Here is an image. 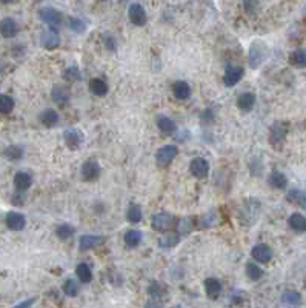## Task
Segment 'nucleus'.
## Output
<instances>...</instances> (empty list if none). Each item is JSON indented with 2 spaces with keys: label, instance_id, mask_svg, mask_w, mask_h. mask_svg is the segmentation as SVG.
Wrapping results in <instances>:
<instances>
[{
  "label": "nucleus",
  "instance_id": "f257e3e1",
  "mask_svg": "<svg viewBox=\"0 0 306 308\" xmlns=\"http://www.w3.org/2000/svg\"><path fill=\"white\" fill-rule=\"evenodd\" d=\"M268 54H270V49L263 42H254L249 46V53H248V62L249 67L252 70L260 68L262 63L268 59Z\"/></svg>",
  "mask_w": 306,
  "mask_h": 308
},
{
  "label": "nucleus",
  "instance_id": "f03ea898",
  "mask_svg": "<svg viewBox=\"0 0 306 308\" xmlns=\"http://www.w3.org/2000/svg\"><path fill=\"white\" fill-rule=\"evenodd\" d=\"M174 225H175V219L168 213H157L151 219L152 230L159 231V233H167V231L174 228Z\"/></svg>",
  "mask_w": 306,
  "mask_h": 308
},
{
  "label": "nucleus",
  "instance_id": "7ed1b4c3",
  "mask_svg": "<svg viewBox=\"0 0 306 308\" xmlns=\"http://www.w3.org/2000/svg\"><path fill=\"white\" fill-rule=\"evenodd\" d=\"M288 136V125L283 122H275L271 128V145L275 150H280L285 144Z\"/></svg>",
  "mask_w": 306,
  "mask_h": 308
},
{
  "label": "nucleus",
  "instance_id": "20e7f679",
  "mask_svg": "<svg viewBox=\"0 0 306 308\" xmlns=\"http://www.w3.org/2000/svg\"><path fill=\"white\" fill-rule=\"evenodd\" d=\"M40 43L46 49H56L60 45V36L56 27H48L40 34Z\"/></svg>",
  "mask_w": 306,
  "mask_h": 308
},
{
  "label": "nucleus",
  "instance_id": "39448f33",
  "mask_svg": "<svg viewBox=\"0 0 306 308\" xmlns=\"http://www.w3.org/2000/svg\"><path fill=\"white\" fill-rule=\"evenodd\" d=\"M175 156H177V147L175 145H165L157 151L156 162H157L159 166L165 168V166H170L172 163Z\"/></svg>",
  "mask_w": 306,
  "mask_h": 308
},
{
  "label": "nucleus",
  "instance_id": "423d86ee",
  "mask_svg": "<svg viewBox=\"0 0 306 308\" xmlns=\"http://www.w3.org/2000/svg\"><path fill=\"white\" fill-rule=\"evenodd\" d=\"M245 70L238 67V65H226L225 68V74H223V83L226 86H234L236 83H238L241 79H243Z\"/></svg>",
  "mask_w": 306,
  "mask_h": 308
},
{
  "label": "nucleus",
  "instance_id": "0eeeda50",
  "mask_svg": "<svg viewBox=\"0 0 306 308\" xmlns=\"http://www.w3.org/2000/svg\"><path fill=\"white\" fill-rule=\"evenodd\" d=\"M189 173L196 179H205L209 174V163L203 157H196L189 163Z\"/></svg>",
  "mask_w": 306,
  "mask_h": 308
},
{
  "label": "nucleus",
  "instance_id": "6e6552de",
  "mask_svg": "<svg viewBox=\"0 0 306 308\" xmlns=\"http://www.w3.org/2000/svg\"><path fill=\"white\" fill-rule=\"evenodd\" d=\"M80 173L85 182H94L100 177V165L96 160H86L82 165Z\"/></svg>",
  "mask_w": 306,
  "mask_h": 308
},
{
  "label": "nucleus",
  "instance_id": "1a4fd4ad",
  "mask_svg": "<svg viewBox=\"0 0 306 308\" xmlns=\"http://www.w3.org/2000/svg\"><path fill=\"white\" fill-rule=\"evenodd\" d=\"M63 139H65V144L69 150H79L83 144V134L77 128H68L63 133Z\"/></svg>",
  "mask_w": 306,
  "mask_h": 308
},
{
  "label": "nucleus",
  "instance_id": "9d476101",
  "mask_svg": "<svg viewBox=\"0 0 306 308\" xmlns=\"http://www.w3.org/2000/svg\"><path fill=\"white\" fill-rule=\"evenodd\" d=\"M39 16L40 19L49 25V27H59V25L63 22V16H62V12L56 8H42L40 12H39Z\"/></svg>",
  "mask_w": 306,
  "mask_h": 308
},
{
  "label": "nucleus",
  "instance_id": "9b49d317",
  "mask_svg": "<svg viewBox=\"0 0 306 308\" xmlns=\"http://www.w3.org/2000/svg\"><path fill=\"white\" fill-rule=\"evenodd\" d=\"M128 17L130 20L136 25V27H143V25L148 22V16L145 8L140 3H133L128 9Z\"/></svg>",
  "mask_w": 306,
  "mask_h": 308
},
{
  "label": "nucleus",
  "instance_id": "f8f14e48",
  "mask_svg": "<svg viewBox=\"0 0 306 308\" xmlns=\"http://www.w3.org/2000/svg\"><path fill=\"white\" fill-rule=\"evenodd\" d=\"M251 256H252V259L257 261L259 264H268L272 259V250L270 245H266V243H259V245L252 248Z\"/></svg>",
  "mask_w": 306,
  "mask_h": 308
},
{
  "label": "nucleus",
  "instance_id": "ddd939ff",
  "mask_svg": "<svg viewBox=\"0 0 306 308\" xmlns=\"http://www.w3.org/2000/svg\"><path fill=\"white\" fill-rule=\"evenodd\" d=\"M5 222L11 231H22L25 228V225H27V217L19 211H9L6 214Z\"/></svg>",
  "mask_w": 306,
  "mask_h": 308
},
{
  "label": "nucleus",
  "instance_id": "4468645a",
  "mask_svg": "<svg viewBox=\"0 0 306 308\" xmlns=\"http://www.w3.org/2000/svg\"><path fill=\"white\" fill-rule=\"evenodd\" d=\"M103 243V237L94 236V234H83L79 239V248L80 251H91Z\"/></svg>",
  "mask_w": 306,
  "mask_h": 308
},
{
  "label": "nucleus",
  "instance_id": "2eb2a0df",
  "mask_svg": "<svg viewBox=\"0 0 306 308\" xmlns=\"http://www.w3.org/2000/svg\"><path fill=\"white\" fill-rule=\"evenodd\" d=\"M17 33H19V23L14 19L11 17L2 19V22H0V34H2V37L12 38L17 36Z\"/></svg>",
  "mask_w": 306,
  "mask_h": 308
},
{
  "label": "nucleus",
  "instance_id": "dca6fc26",
  "mask_svg": "<svg viewBox=\"0 0 306 308\" xmlns=\"http://www.w3.org/2000/svg\"><path fill=\"white\" fill-rule=\"evenodd\" d=\"M222 282L219 279H215V277H208L205 280V291H206V296L212 301L215 299H219L220 298V294H222Z\"/></svg>",
  "mask_w": 306,
  "mask_h": 308
},
{
  "label": "nucleus",
  "instance_id": "f3484780",
  "mask_svg": "<svg viewBox=\"0 0 306 308\" xmlns=\"http://www.w3.org/2000/svg\"><path fill=\"white\" fill-rule=\"evenodd\" d=\"M148 293H149V296L154 299L156 302H160V301H165L168 296V290L167 287H165L163 284H160V282L157 280H152L149 287H148Z\"/></svg>",
  "mask_w": 306,
  "mask_h": 308
},
{
  "label": "nucleus",
  "instance_id": "a211bd4d",
  "mask_svg": "<svg viewBox=\"0 0 306 308\" xmlns=\"http://www.w3.org/2000/svg\"><path fill=\"white\" fill-rule=\"evenodd\" d=\"M256 105V94L251 93V91H246V93H241L238 97H237V108L240 111H251Z\"/></svg>",
  "mask_w": 306,
  "mask_h": 308
},
{
  "label": "nucleus",
  "instance_id": "6ab92c4d",
  "mask_svg": "<svg viewBox=\"0 0 306 308\" xmlns=\"http://www.w3.org/2000/svg\"><path fill=\"white\" fill-rule=\"evenodd\" d=\"M39 120H40V123H42L43 126H46V128H53V126H56V125L59 123L60 116H59V113H57L56 110L48 108V110H45V111L40 113Z\"/></svg>",
  "mask_w": 306,
  "mask_h": 308
},
{
  "label": "nucleus",
  "instance_id": "aec40b11",
  "mask_svg": "<svg viewBox=\"0 0 306 308\" xmlns=\"http://www.w3.org/2000/svg\"><path fill=\"white\" fill-rule=\"evenodd\" d=\"M69 91L67 88H63L60 85L54 86L53 88V91H51V99L54 100V104L60 105V107H65L68 105V102H69Z\"/></svg>",
  "mask_w": 306,
  "mask_h": 308
},
{
  "label": "nucleus",
  "instance_id": "412c9836",
  "mask_svg": "<svg viewBox=\"0 0 306 308\" xmlns=\"http://www.w3.org/2000/svg\"><path fill=\"white\" fill-rule=\"evenodd\" d=\"M89 91L94 96L103 97L108 94V83L103 79H100V77H94V79L89 80Z\"/></svg>",
  "mask_w": 306,
  "mask_h": 308
},
{
  "label": "nucleus",
  "instance_id": "4be33fe9",
  "mask_svg": "<svg viewBox=\"0 0 306 308\" xmlns=\"http://www.w3.org/2000/svg\"><path fill=\"white\" fill-rule=\"evenodd\" d=\"M172 93H174L175 99H178V100H186V99L191 97V86L185 80H177L172 85Z\"/></svg>",
  "mask_w": 306,
  "mask_h": 308
},
{
  "label": "nucleus",
  "instance_id": "5701e85b",
  "mask_svg": "<svg viewBox=\"0 0 306 308\" xmlns=\"http://www.w3.org/2000/svg\"><path fill=\"white\" fill-rule=\"evenodd\" d=\"M33 185V177L25 173V171H19L14 176V187L17 191H27L30 187Z\"/></svg>",
  "mask_w": 306,
  "mask_h": 308
},
{
  "label": "nucleus",
  "instance_id": "b1692460",
  "mask_svg": "<svg viewBox=\"0 0 306 308\" xmlns=\"http://www.w3.org/2000/svg\"><path fill=\"white\" fill-rule=\"evenodd\" d=\"M75 276H77V279L82 282V284H89V282L93 280V270L88 264L82 262L75 267Z\"/></svg>",
  "mask_w": 306,
  "mask_h": 308
},
{
  "label": "nucleus",
  "instance_id": "393cba45",
  "mask_svg": "<svg viewBox=\"0 0 306 308\" xmlns=\"http://www.w3.org/2000/svg\"><path fill=\"white\" fill-rule=\"evenodd\" d=\"M142 239H143V234L140 230H128L125 233V243H126V247H130V248L138 247L140 243H142Z\"/></svg>",
  "mask_w": 306,
  "mask_h": 308
},
{
  "label": "nucleus",
  "instance_id": "a878e982",
  "mask_svg": "<svg viewBox=\"0 0 306 308\" xmlns=\"http://www.w3.org/2000/svg\"><path fill=\"white\" fill-rule=\"evenodd\" d=\"M156 123H157V128L163 134L170 136V134H172L175 131V123H174V120L171 117H168V116H159Z\"/></svg>",
  "mask_w": 306,
  "mask_h": 308
},
{
  "label": "nucleus",
  "instance_id": "bb28decb",
  "mask_svg": "<svg viewBox=\"0 0 306 308\" xmlns=\"http://www.w3.org/2000/svg\"><path fill=\"white\" fill-rule=\"evenodd\" d=\"M268 182H270V185L275 190H283L288 184V179L286 176L282 173V171H278V170H274L271 174H270V179H268Z\"/></svg>",
  "mask_w": 306,
  "mask_h": 308
},
{
  "label": "nucleus",
  "instance_id": "cd10ccee",
  "mask_svg": "<svg viewBox=\"0 0 306 308\" xmlns=\"http://www.w3.org/2000/svg\"><path fill=\"white\" fill-rule=\"evenodd\" d=\"M282 304L289 307V308H296L300 305V293L296 290H286L282 294Z\"/></svg>",
  "mask_w": 306,
  "mask_h": 308
},
{
  "label": "nucleus",
  "instance_id": "c85d7f7f",
  "mask_svg": "<svg viewBox=\"0 0 306 308\" xmlns=\"http://www.w3.org/2000/svg\"><path fill=\"white\" fill-rule=\"evenodd\" d=\"M289 227L297 231V233H305L306 231V217L300 213H294L289 216Z\"/></svg>",
  "mask_w": 306,
  "mask_h": 308
},
{
  "label": "nucleus",
  "instance_id": "c756f323",
  "mask_svg": "<svg viewBox=\"0 0 306 308\" xmlns=\"http://www.w3.org/2000/svg\"><path fill=\"white\" fill-rule=\"evenodd\" d=\"M126 219H128V222H131V224H138L143 219L142 208H140L137 203H131L128 210H126Z\"/></svg>",
  "mask_w": 306,
  "mask_h": 308
},
{
  "label": "nucleus",
  "instance_id": "7c9ffc66",
  "mask_svg": "<svg viewBox=\"0 0 306 308\" xmlns=\"http://www.w3.org/2000/svg\"><path fill=\"white\" fill-rule=\"evenodd\" d=\"M288 200L300 208H306V196H305V191L302 190H291L288 192Z\"/></svg>",
  "mask_w": 306,
  "mask_h": 308
},
{
  "label": "nucleus",
  "instance_id": "2f4dec72",
  "mask_svg": "<svg viewBox=\"0 0 306 308\" xmlns=\"http://www.w3.org/2000/svg\"><path fill=\"white\" fill-rule=\"evenodd\" d=\"M289 62H291V65H294L297 68H305V65H306L305 49L303 48H297L296 51H292L291 56H289Z\"/></svg>",
  "mask_w": 306,
  "mask_h": 308
},
{
  "label": "nucleus",
  "instance_id": "473e14b6",
  "mask_svg": "<svg viewBox=\"0 0 306 308\" xmlns=\"http://www.w3.org/2000/svg\"><path fill=\"white\" fill-rule=\"evenodd\" d=\"M178 242H180V236H178V233H168L159 239V245L162 248H172Z\"/></svg>",
  "mask_w": 306,
  "mask_h": 308
},
{
  "label": "nucleus",
  "instance_id": "72a5a7b5",
  "mask_svg": "<svg viewBox=\"0 0 306 308\" xmlns=\"http://www.w3.org/2000/svg\"><path fill=\"white\" fill-rule=\"evenodd\" d=\"M23 148L20 145H9L5 151H3V156L8 159V160H20L23 157Z\"/></svg>",
  "mask_w": 306,
  "mask_h": 308
},
{
  "label": "nucleus",
  "instance_id": "f704fd0d",
  "mask_svg": "<svg viewBox=\"0 0 306 308\" xmlns=\"http://www.w3.org/2000/svg\"><path fill=\"white\" fill-rule=\"evenodd\" d=\"M74 231L75 228L69 224H62L56 228V234L60 240H68L74 236Z\"/></svg>",
  "mask_w": 306,
  "mask_h": 308
},
{
  "label": "nucleus",
  "instance_id": "c9c22d12",
  "mask_svg": "<svg viewBox=\"0 0 306 308\" xmlns=\"http://www.w3.org/2000/svg\"><path fill=\"white\" fill-rule=\"evenodd\" d=\"M175 224H177V231L178 233H182V234L191 233V231H193L194 227H196V221L193 219V217H185V219H180Z\"/></svg>",
  "mask_w": 306,
  "mask_h": 308
},
{
  "label": "nucleus",
  "instance_id": "e433bc0d",
  "mask_svg": "<svg viewBox=\"0 0 306 308\" xmlns=\"http://www.w3.org/2000/svg\"><path fill=\"white\" fill-rule=\"evenodd\" d=\"M62 290L68 298H75L79 294V284L74 279H67L65 284H63V287H62Z\"/></svg>",
  "mask_w": 306,
  "mask_h": 308
},
{
  "label": "nucleus",
  "instance_id": "4c0bfd02",
  "mask_svg": "<svg viewBox=\"0 0 306 308\" xmlns=\"http://www.w3.org/2000/svg\"><path fill=\"white\" fill-rule=\"evenodd\" d=\"M14 110V99L8 94H0V113L9 114Z\"/></svg>",
  "mask_w": 306,
  "mask_h": 308
},
{
  "label": "nucleus",
  "instance_id": "58836bf2",
  "mask_svg": "<svg viewBox=\"0 0 306 308\" xmlns=\"http://www.w3.org/2000/svg\"><path fill=\"white\" fill-rule=\"evenodd\" d=\"M246 276L254 280V282H257L262 276H263V270L257 265V264H254V262H249L246 265Z\"/></svg>",
  "mask_w": 306,
  "mask_h": 308
},
{
  "label": "nucleus",
  "instance_id": "ea45409f",
  "mask_svg": "<svg viewBox=\"0 0 306 308\" xmlns=\"http://www.w3.org/2000/svg\"><path fill=\"white\" fill-rule=\"evenodd\" d=\"M68 27L74 33H83L86 30V23H85V20H82L79 17H69L68 19Z\"/></svg>",
  "mask_w": 306,
  "mask_h": 308
},
{
  "label": "nucleus",
  "instance_id": "a19ab883",
  "mask_svg": "<svg viewBox=\"0 0 306 308\" xmlns=\"http://www.w3.org/2000/svg\"><path fill=\"white\" fill-rule=\"evenodd\" d=\"M63 77H65V80H68V82H75V80L82 79V74L77 67H69L65 73H63Z\"/></svg>",
  "mask_w": 306,
  "mask_h": 308
},
{
  "label": "nucleus",
  "instance_id": "79ce46f5",
  "mask_svg": "<svg viewBox=\"0 0 306 308\" xmlns=\"http://www.w3.org/2000/svg\"><path fill=\"white\" fill-rule=\"evenodd\" d=\"M243 8L246 12L252 14V12H256L259 8V0H243Z\"/></svg>",
  "mask_w": 306,
  "mask_h": 308
},
{
  "label": "nucleus",
  "instance_id": "37998d69",
  "mask_svg": "<svg viewBox=\"0 0 306 308\" xmlns=\"http://www.w3.org/2000/svg\"><path fill=\"white\" fill-rule=\"evenodd\" d=\"M241 301H245V294L243 291H234L233 296H231V302L233 304H240Z\"/></svg>",
  "mask_w": 306,
  "mask_h": 308
},
{
  "label": "nucleus",
  "instance_id": "c03bdc74",
  "mask_svg": "<svg viewBox=\"0 0 306 308\" xmlns=\"http://www.w3.org/2000/svg\"><path fill=\"white\" fill-rule=\"evenodd\" d=\"M34 302H35V298H30V299H27V301H23V302L14 305L12 308H31V307L34 305Z\"/></svg>",
  "mask_w": 306,
  "mask_h": 308
},
{
  "label": "nucleus",
  "instance_id": "a18cd8bd",
  "mask_svg": "<svg viewBox=\"0 0 306 308\" xmlns=\"http://www.w3.org/2000/svg\"><path fill=\"white\" fill-rule=\"evenodd\" d=\"M23 191H19V192H16L14 196H12V199H11V202L14 203V205H22L23 202H25V196L22 194Z\"/></svg>",
  "mask_w": 306,
  "mask_h": 308
},
{
  "label": "nucleus",
  "instance_id": "49530a36",
  "mask_svg": "<svg viewBox=\"0 0 306 308\" xmlns=\"http://www.w3.org/2000/svg\"><path fill=\"white\" fill-rule=\"evenodd\" d=\"M105 46H106L109 51L116 49V40H114V38H112L111 36H105Z\"/></svg>",
  "mask_w": 306,
  "mask_h": 308
},
{
  "label": "nucleus",
  "instance_id": "de8ad7c7",
  "mask_svg": "<svg viewBox=\"0 0 306 308\" xmlns=\"http://www.w3.org/2000/svg\"><path fill=\"white\" fill-rule=\"evenodd\" d=\"M202 119H203V122H206V123L212 122V119H214V116H212L211 110H206L205 113H203V114H202Z\"/></svg>",
  "mask_w": 306,
  "mask_h": 308
},
{
  "label": "nucleus",
  "instance_id": "09e8293b",
  "mask_svg": "<svg viewBox=\"0 0 306 308\" xmlns=\"http://www.w3.org/2000/svg\"><path fill=\"white\" fill-rule=\"evenodd\" d=\"M145 308H160V305H159L157 302H151V304H148Z\"/></svg>",
  "mask_w": 306,
  "mask_h": 308
},
{
  "label": "nucleus",
  "instance_id": "8fccbe9b",
  "mask_svg": "<svg viewBox=\"0 0 306 308\" xmlns=\"http://www.w3.org/2000/svg\"><path fill=\"white\" fill-rule=\"evenodd\" d=\"M11 2H12V0H0V3H3V5H8Z\"/></svg>",
  "mask_w": 306,
  "mask_h": 308
},
{
  "label": "nucleus",
  "instance_id": "3c124183",
  "mask_svg": "<svg viewBox=\"0 0 306 308\" xmlns=\"http://www.w3.org/2000/svg\"><path fill=\"white\" fill-rule=\"evenodd\" d=\"M103 2H106V0H103Z\"/></svg>",
  "mask_w": 306,
  "mask_h": 308
},
{
  "label": "nucleus",
  "instance_id": "603ef678",
  "mask_svg": "<svg viewBox=\"0 0 306 308\" xmlns=\"http://www.w3.org/2000/svg\"><path fill=\"white\" fill-rule=\"evenodd\" d=\"M39 2H40V0H39Z\"/></svg>",
  "mask_w": 306,
  "mask_h": 308
}]
</instances>
